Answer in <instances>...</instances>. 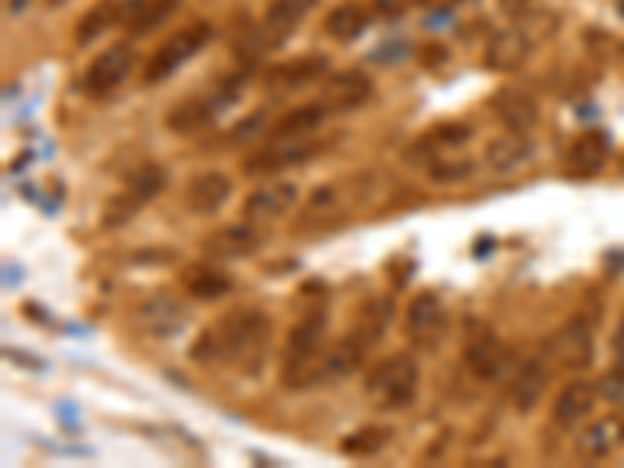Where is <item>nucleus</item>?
<instances>
[{
  "label": "nucleus",
  "mask_w": 624,
  "mask_h": 468,
  "mask_svg": "<svg viewBox=\"0 0 624 468\" xmlns=\"http://www.w3.org/2000/svg\"><path fill=\"white\" fill-rule=\"evenodd\" d=\"M272 341V319L259 309H234L225 312L219 322L203 328L191 347V359L200 366H216V362H231L234 369H244L250 375L259 372L266 362Z\"/></svg>",
  "instance_id": "f257e3e1"
},
{
  "label": "nucleus",
  "mask_w": 624,
  "mask_h": 468,
  "mask_svg": "<svg viewBox=\"0 0 624 468\" xmlns=\"http://www.w3.org/2000/svg\"><path fill=\"white\" fill-rule=\"evenodd\" d=\"M362 394L378 412L403 409L419 394V362L412 353H394L366 372L362 378Z\"/></svg>",
  "instance_id": "f03ea898"
},
{
  "label": "nucleus",
  "mask_w": 624,
  "mask_h": 468,
  "mask_svg": "<svg viewBox=\"0 0 624 468\" xmlns=\"http://www.w3.org/2000/svg\"><path fill=\"white\" fill-rule=\"evenodd\" d=\"M325 334H328V312L316 309L291 328L288 347H284V384L291 390H303L312 384L316 362L325 353Z\"/></svg>",
  "instance_id": "7ed1b4c3"
},
{
  "label": "nucleus",
  "mask_w": 624,
  "mask_h": 468,
  "mask_svg": "<svg viewBox=\"0 0 624 468\" xmlns=\"http://www.w3.org/2000/svg\"><path fill=\"white\" fill-rule=\"evenodd\" d=\"M210 41H213V25L210 22H191L188 29H181L169 41H163V47L150 57V63L144 66V82L147 85L166 82L169 75H175L188 60H194Z\"/></svg>",
  "instance_id": "20e7f679"
},
{
  "label": "nucleus",
  "mask_w": 624,
  "mask_h": 468,
  "mask_svg": "<svg viewBox=\"0 0 624 468\" xmlns=\"http://www.w3.org/2000/svg\"><path fill=\"white\" fill-rule=\"evenodd\" d=\"M166 185H169L166 166H160V163H144L141 169L132 172V178L125 181V191L107 203V210H103V225H107V228L125 225L132 216H138L141 206L150 203Z\"/></svg>",
  "instance_id": "39448f33"
},
{
  "label": "nucleus",
  "mask_w": 624,
  "mask_h": 468,
  "mask_svg": "<svg viewBox=\"0 0 624 468\" xmlns=\"http://www.w3.org/2000/svg\"><path fill=\"white\" fill-rule=\"evenodd\" d=\"M325 150V141H316L312 135L306 138H269L266 147H259L253 156H247L244 175L259 178V175H278L284 169H294L312 156H319Z\"/></svg>",
  "instance_id": "423d86ee"
},
{
  "label": "nucleus",
  "mask_w": 624,
  "mask_h": 468,
  "mask_svg": "<svg viewBox=\"0 0 624 468\" xmlns=\"http://www.w3.org/2000/svg\"><path fill=\"white\" fill-rule=\"evenodd\" d=\"M316 7H319V0H272L263 16V25H259V32L253 35V50L256 54L278 50Z\"/></svg>",
  "instance_id": "0eeeda50"
},
{
  "label": "nucleus",
  "mask_w": 624,
  "mask_h": 468,
  "mask_svg": "<svg viewBox=\"0 0 624 468\" xmlns=\"http://www.w3.org/2000/svg\"><path fill=\"white\" fill-rule=\"evenodd\" d=\"M447 328H450V319H447L444 303L437 300V294H419L409 303V309H406V334H409V341L415 347L437 350L440 344H444Z\"/></svg>",
  "instance_id": "6e6552de"
},
{
  "label": "nucleus",
  "mask_w": 624,
  "mask_h": 468,
  "mask_svg": "<svg viewBox=\"0 0 624 468\" xmlns=\"http://www.w3.org/2000/svg\"><path fill=\"white\" fill-rule=\"evenodd\" d=\"M138 63V54L132 50V44H113L103 50L100 57L91 60L88 72H85V94L88 97H107L113 94L128 75H132Z\"/></svg>",
  "instance_id": "1a4fd4ad"
},
{
  "label": "nucleus",
  "mask_w": 624,
  "mask_h": 468,
  "mask_svg": "<svg viewBox=\"0 0 624 468\" xmlns=\"http://www.w3.org/2000/svg\"><path fill=\"white\" fill-rule=\"evenodd\" d=\"M546 353L559 362L562 369H587L593 362V328L587 319L575 316L568 319L550 341H546Z\"/></svg>",
  "instance_id": "9d476101"
},
{
  "label": "nucleus",
  "mask_w": 624,
  "mask_h": 468,
  "mask_svg": "<svg viewBox=\"0 0 624 468\" xmlns=\"http://www.w3.org/2000/svg\"><path fill=\"white\" fill-rule=\"evenodd\" d=\"M238 88H241V78H238V82L225 85V88H219V91H213L210 97H194L188 103H181V107H175L169 113L166 125L172 128V132H178V135H194V132H200L203 125H210L216 119V113L222 107H228V103L238 97Z\"/></svg>",
  "instance_id": "9b49d317"
},
{
  "label": "nucleus",
  "mask_w": 624,
  "mask_h": 468,
  "mask_svg": "<svg viewBox=\"0 0 624 468\" xmlns=\"http://www.w3.org/2000/svg\"><path fill=\"white\" fill-rule=\"evenodd\" d=\"M465 366L481 381H503L515 372V353L493 334H481L465 347Z\"/></svg>",
  "instance_id": "f8f14e48"
},
{
  "label": "nucleus",
  "mask_w": 624,
  "mask_h": 468,
  "mask_svg": "<svg viewBox=\"0 0 624 468\" xmlns=\"http://www.w3.org/2000/svg\"><path fill=\"white\" fill-rule=\"evenodd\" d=\"M369 97H372V78L362 69H347V72L331 75L322 85L319 103L331 116H337V113L359 110Z\"/></svg>",
  "instance_id": "ddd939ff"
},
{
  "label": "nucleus",
  "mask_w": 624,
  "mask_h": 468,
  "mask_svg": "<svg viewBox=\"0 0 624 468\" xmlns=\"http://www.w3.org/2000/svg\"><path fill=\"white\" fill-rule=\"evenodd\" d=\"M263 247V231L253 222L222 225L203 238V253L210 259H247Z\"/></svg>",
  "instance_id": "4468645a"
},
{
  "label": "nucleus",
  "mask_w": 624,
  "mask_h": 468,
  "mask_svg": "<svg viewBox=\"0 0 624 468\" xmlns=\"http://www.w3.org/2000/svg\"><path fill=\"white\" fill-rule=\"evenodd\" d=\"M490 110L497 113V119L506 125V132H512V135H528L540 122L537 100L522 88H500L497 94L490 97Z\"/></svg>",
  "instance_id": "2eb2a0df"
},
{
  "label": "nucleus",
  "mask_w": 624,
  "mask_h": 468,
  "mask_svg": "<svg viewBox=\"0 0 624 468\" xmlns=\"http://www.w3.org/2000/svg\"><path fill=\"white\" fill-rule=\"evenodd\" d=\"M325 72H328V57L306 54V57H294L288 63L272 66L266 72V85H269V91H278V94H294L312 82H319Z\"/></svg>",
  "instance_id": "dca6fc26"
},
{
  "label": "nucleus",
  "mask_w": 624,
  "mask_h": 468,
  "mask_svg": "<svg viewBox=\"0 0 624 468\" xmlns=\"http://www.w3.org/2000/svg\"><path fill=\"white\" fill-rule=\"evenodd\" d=\"M138 325L150 337H163L166 341V337L178 334L188 325V312H185V306H181V300H175L169 294H153L138 309Z\"/></svg>",
  "instance_id": "f3484780"
},
{
  "label": "nucleus",
  "mask_w": 624,
  "mask_h": 468,
  "mask_svg": "<svg viewBox=\"0 0 624 468\" xmlns=\"http://www.w3.org/2000/svg\"><path fill=\"white\" fill-rule=\"evenodd\" d=\"M531 50H534V44L522 29H503L487 41L484 66L493 72H518L528 63Z\"/></svg>",
  "instance_id": "a211bd4d"
},
{
  "label": "nucleus",
  "mask_w": 624,
  "mask_h": 468,
  "mask_svg": "<svg viewBox=\"0 0 624 468\" xmlns=\"http://www.w3.org/2000/svg\"><path fill=\"white\" fill-rule=\"evenodd\" d=\"M612 153V141L606 132H587L581 135L575 144L568 147V160H565V172L571 178H593L600 175L609 163Z\"/></svg>",
  "instance_id": "6ab92c4d"
},
{
  "label": "nucleus",
  "mask_w": 624,
  "mask_h": 468,
  "mask_svg": "<svg viewBox=\"0 0 624 468\" xmlns=\"http://www.w3.org/2000/svg\"><path fill=\"white\" fill-rule=\"evenodd\" d=\"M181 0H122L119 4V25L128 35H150L153 29L175 16Z\"/></svg>",
  "instance_id": "aec40b11"
},
{
  "label": "nucleus",
  "mask_w": 624,
  "mask_h": 468,
  "mask_svg": "<svg viewBox=\"0 0 624 468\" xmlns=\"http://www.w3.org/2000/svg\"><path fill=\"white\" fill-rule=\"evenodd\" d=\"M231 178L222 172H200L185 191V206L194 216H213L231 200Z\"/></svg>",
  "instance_id": "412c9836"
},
{
  "label": "nucleus",
  "mask_w": 624,
  "mask_h": 468,
  "mask_svg": "<svg viewBox=\"0 0 624 468\" xmlns=\"http://www.w3.org/2000/svg\"><path fill=\"white\" fill-rule=\"evenodd\" d=\"M596 406V387L587 381H571L562 387V394L553 403V425L562 431H575L578 425L587 422V415Z\"/></svg>",
  "instance_id": "4be33fe9"
},
{
  "label": "nucleus",
  "mask_w": 624,
  "mask_h": 468,
  "mask_svg": "<svg viewBox=\"0 0 624 468\" xmlns=\"http://www.w3.org/2000/svg\"><path fill=\"white\" fill-rule=\"evenodd\" d=\"M618 447H624V412H612V415H606V419L593 422L578 440V456L581 459H606Z\"/></svg>",
  "instance_id": "5701e85b"
},
{
  "label": "nucleus",
  "mask_w": 624,
  "mask_h": 468,
  "mask_svg": "<svg viewBox=\"0 0 624 468\" xmlns=\"http://www.w3.org/2000/svg\"><path fill=\"white\" fill-rule=\"evenodd\" d=\"M468 141H472V125H465V122H444V125L431 128L428 135H422L419 141L409 147V160H425V166H428L431 160H437L440 153L465 147Z\"/></svg>",
  "instance_id": "b1692460"
},
{
  "label": "nucleus",
  "mask_w": 624,
  "mask_h": 468,
  "mask_svg": "<svg viewBox=\"0 0 624 468\" xmlns=\"http://www.w3.org/2000/svg\"><path fill=\"white\" fill-rule=\"evenodd\" d=\"M546 384H550V366H546V359H525L522 366H515L512 372V403L522 412H531L540 403Z\"/></svg>",
  "instance_id": "393cba45"
},
{
  "label": "nucleus",
  "mask_w": 624,
  "mask_h": 468,
  "mask_svg": "<svg viewBox=\"0 0 624 468\" xmlns=\"http://www.w3.org/2000/svg\"><path fill=\"white\" fill-rule=\"evenodd\" d=\"M297 203V188L294 185H266L256 188L247 200H244V219L247 222H269L278 219L291 210Z\"/></svg>",
  "instance_id": "a878e982"
},
{
  "label": "nucleus",
  "mask_w": 624,
  "mask_h": 468,
  "mask_svg": "<svg viewBox=\"0 0 624 468\" xmlns=\"http://www.w3.org/2000/svg\"><path fill=\"white\" fill-rule=\"evenodd\" d=\"M534 153V144L525 138V135H503V138H493L484 150V160L493 172H512L518 166H525Z\"/></svg>",
  "instance_id": "bb28decb"
},
{
  "label": "nucleus",
  "mask_w": 624,
  "mask_h": 468,
  "mask_svg": "<svg viewBox=\"0 0 624 468\" xmlns=\"http://www.w3.org/2000/svg\"><path fill=\"white\" fill-rule=\"evenodd\" d=\"M328 116H331V113L322 107L319 100H316V103H303V107L291 110L288 116H284V119L272 128L269 138H306V135L316 132V128H319Z\"/></svg>",
  "instance_id": "cd10ccee"
},
{
  "label": "nucleus",
  "mask_w": 624,
  "mask_h": 468,
  "mask_svg": "<svg viewBox=\"0 0 624 468\" xmlns=\"http://www.w3.org/2000/svg\"><path fill=\"white\" fill-rule=\"evenodd\" d=\"M369 29V10L362 4H341L325 16V32L334 41H353Z\"/></svg>",
  "instance_id": "c85d7f7f"
},
{
  "label": "nucleus",
  "mask_w": 624,
  "mask_h": 468,
  "mask_svg": "<svg viewBox=\"0 0 624 468\" xmlns=\"http://www.w3.org/2000/svg\"><path fill=\"white\" fill-rule=\"evenodd\" d=\"M185 288L194 300H222L231 291V278L216 266H191L185 275Z\"/></svg>",
  "instance_id": "c756f323"
},
{
  "label": "nucleus",
  "mask_w": 624,
  "mask_h": 468,
  "mask_svg": "<svg viewBox=\"0 0 624 468\" xmlns=\"http://www.w3.org/2000/svg\"><path fill=\"white\" fill-rule=\"evenodd\" d=\"M390 440H394V428H390V425H366V428H359V431L344 437L341 453L356 456V459H366V456L381 453Z\"/></svg>",
  "instance_id": "7c9ffc66"
},
{
  "label": "nucleus",
  "mask_w": 624,
  "mask_h": 468,
  "mask_svg": "<svg viewBox=\"0 0 624 468\" xmlns=\"http://www.w3.org/2000/svg\"><path fill=\"white\" fill-rule=\"evenodd\" d=\"M113 22H119V4L116 0H100V4L91 7L82 16V22L75 25V41L85 47V44H91L94 38H100L103 32H107Z\"/></svg>",
  "instance_id": "2f4dec72"
},
{
  "label": "nucleus",
  "mask_w": 624,
  "mask_h": 468,
  "mask_svg": "<svg viewBox=\"0 0 624 468\" xmlns=\"http://www.w3.org/2000/svg\"><path fill=\"white\" fill-rule=\"evenodd\" d=\"M266 125H269V113H266V110H256V113L244 116L238 125L231 128L228 141H231V144H250V141H263V135H266Z\"/></svg>",
  "instance_id": "473e14b6"
},
{
  "label": "nucleus",
  "mask_w": 624,
  "mask_h": 468,
  "mask_svg": "<svg viewBox=\"0 0 624 468\" xmlns=\"http://www.w3.org/2000/svg\"><path fill=\"white\" fill-rule=\"evenodd\" d=\"M475 172V166L468 160H431L428 163V178L437 181V185H453V181H462Z\"/></svg>",
  "instance_id": "72a5a7b5"
},
{
  "label": "nucleus",
  "mask_w": 624,
  "mask_h": 468,
  "mask_svg": "<svg viewBox=\"0 0 624 468\" xmlns=\"http://www.w3.org/2000/svg\"><path fill=\"white\" fill-rule=\"evenodd\" d=\"M406 4L409 0H375V10L381 13V16H403V10H406Z\"/></svg>",
  "instance_id": "f704fd0d"
},
{
  "label": "nucleus",
  "mask_w": 624,
  "mask_h": 468,
  "mask_svg": "<svg viewBox=\"0 0 624 468\" xmlns=\"http://www.w3.org/2000/svg\"><path fill=\"white\" fill-rule=\"evenodd\" d=\"M615 359H618V372L624 375V319H621L618 334H615Z\"/></svg>",
  "instance_id": "c9c22d12"
},
{
  "label": "nucleus",
  "mask_w": 624,
  "mask_h": 468,
  "mask_svg": "<svg viewBox=\"0 0 624 468\" xmlns=\"http://www.w3.org/2000/svg\"><path fill=\"white\" fill-rule=\"evenodd\" d=\"M422 7H444V4H450V0H419Z\"/></svg>",
  "instance_id": "e433bc0d"
},
{
  "label": "nucleus",
  "mask_w": 624,
  "mask_h": 468,
  "mask_svg": "<svg viewBox=\"0 0 624 468\" xmlns=\"http://www.w3.org/2000/svg\"><path fill=\"white\" fill-rule=\"evenodd\" d=\"M66 0H47V7H63Z\"/></svg>",
  "instance_id": "4c0bfd02"
}]
</instances>
